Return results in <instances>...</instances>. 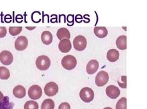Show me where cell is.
I'll return each instance as SVG.
<instances>
[{"label":"cell","instance_id":"cb8c5ba5","mask_svg":"<svg viewBox=\"0 0 147 109\" xmlns=\"http://www.w3.org/2000/svg\"><path fill=\"white\" fill-rule=\"evenodd\" d=\"M22 30V27H10L9 28V34L12 36H16L20 34Z\"/></svg>","mask_w":147,"mask_h":109},{"label":"cell","instance_id":"3957f363","mask_svg":"<svg viewBox=\"0 0 147 109\" xmlns=\"http://www.w3.org/2000/svg\"><path fill=\"white\" fill-rule=\"evenodd\" d=\"M80 97L86 103L92 102L94 98V92L93 89L88 87L82 88L80 92Z\"/></svg>","mask_w":147,"mask_h":109},{"label":"cell","instance_id":"44dd1931","mask_svg":"<svg viewBox=\"0 0 147 109\" xmlns=\"http://www.w3.org/2000/svg\"><path fill=\"white\" fill-rule=\"evenodd\" d=\"M10 76L9 69L3 66H0V79H8Z\"/></svg>","mask_w":147,"mask_h":109},{"label":"cell","instance_id":"5bb4252c","mask_svg":"<svg viewBox=\"0 0 147 109\" xmlns=\"http://www.w3.org/2000/svg\"><path fill=\"white\" fill-rule=\"evenodd\" d=\"M57 37L58 39L62 40L63 39H69L70 33L69 30L66 28H60L57 32Z\"/></svg>","mask_w":147,"mask_h":109},{"label":"cell","instance_id":"603a6c76","mask_svg":"<svg viewBox=\"0 0 147 109\" xmlns=\"http://www.w3.org/2000/svg\"><path fill=\"white\" fill-rule=\"evenodd\" d=\"M24 109H39V105L35 101H28L24 105Z\"/></svg>","mask_w":147,"mask_h":109},{"label":"cell","instance_id":"ffe728a7","mask_svg":"<svg viewBox=\"0 0 147 109\" xmlns=\"http://www.w3.org/2000/svg\"><path fill=\"white\" fill-rule=\"evenodd\" d=\"M55 105L52 99H46L41 105V109H54Z\"/></svg>","mask_w":147,"mask_h":109},{"label":"cell","instance_id":"4316f807","mask_svg":"<svg viewBox=\"0 0 147 109\" xmlns=\"http://www.w3.org/2000/svg\"><path fill=\"white\" fill-rule=\"evenodd\" d=\"M58 109H71V107H70L69 104L67 102H63L59 105Z\"/></svg>","mask_w":147,"mask_h":109},{"label":"cell","instance_id":"484cf974","mask_svg":"<svg viewBox=\"0 0 147 109\" xmlns=\"http://www.w3.org/2000/svg\"><path fill=\"white\" fill-rule=\"evenodd\" d=\"M7 30L5 27H0V38H3L6 36Z\"/></svg>","mask_w":147,"mask_h":109},{"label":"cell","instance_id":"8fae6325","mask_svg":"<svg viewBox=\"0 0 147 109\" xmlns=\"http://www.w3.org/2000/svg\"><path fill=\"white\" fill-rule=\"evenodd\" d=\"M59 49L63 53L68 52L71 49V43L69 39H63L60 41L58 45Z\"/></svg>","mask_w":147,"mask_h":109},{"label":"cell","instance_id":"f1b7e54d","mask_svg":"<svg viewBox=\"0 0 147 109\" xmlns=\"http://www.w3.org/2000/svg\"><path fill=\"white\" fill-rule=\"evenodd\" d=\"M26 28H27V29H28V30H33L36 27H26Z\"/></svg>","mask_w":147,"mask_h":109},{"label":"cell","instance_id":"2e32d148","mask_svg":"<svg viewBox=\"0 0 147 109\" xmlns=\"http://www.w3.org/2000/svg\"><path fill=\"white\" fill-rule=\"evenodd\" d=\"M94 34L98 38H103L108 34V31L105 27H95L94 28Z\"/></svg>","mask_w":147,"mask_h":109},{"label":"cell","instance_id":"52a82bcc","mask_svg":"<svg viewBox=\"0 0 147 109\" xmlns=\"http://www.w3.org/2000/svg\"><path fill=\"white\" fill-rule=\"evenodd\" d=\"M58 86L54 82H49L44 87V92L48 97H53L58 92Z\"/></svg>","mask_w":147,"mask_h":109},{"label":"cell","instance_id":"277c9868","mask_svg":"<svg viewBox=\"0 0 147 109\" xmlns=\"http://www.w3.org/2000/svg\"><path fill=\"white\" fill-rule=\"evenodd\" d=\"M73 43L75 49L78 51L84 50L87 45V39L83 36H76L73 40Z\"/></svg>","mask_w":147,"mask_h":109},{"label":"cell","instance_id":"ba28073f","mask_svg":"<svg viewBox=\"0 0 147 109\" xmlns=\"http://www.w3.org/2000/svg\"><path fill=\"white\" fill-rule=\"evenodd\" d=\"M13 61V56L8 50H3L0 53V61L3 65H10Z\"/></svg>","mask_w":147,"mask_h":109},{"label":"cell","instance_id":"ac0fdd59","mask_svg":"<svg viewBox=\"0 0 147 109\" xmlns=\"http://www.w3.org/2000/svg\"><path fill=\"white\" fill-rule=\"evenodd\" d=\"M53 35L49 31H44L41 35V40L46 45H49L53 42Z\"/></svg>","mask_w":147,"mask_h":109},{"label":"cell","instance_id":"e0dca14e","mask_svg":"<svg viewBox=\"0 0 147 109\" xmlns=\"http://www.w3.org/2000/svg\"><path fill=\"white\" fill-rule=\"evenodd\" d=\"M116 46L120 50H126L127 48V37L121 36L116 39Z\"/></svg>","mask_w":147,"mask_h":109},{"label":"cell","instance_id":"9a60e30c","mask_svg":"<svg viewBox=\"0 0 147 109\" xmlns=\"http://www.w3.org/2000/svg\"><path fill=\"white\" fill-rule=\"evenodd\" d=\"M119 52L116 49H110L107 53V59L110 62H116L119 59Z\"/></svg>","mask_w":147,"mask_h":109},{"label":"cell","instance_id":"6da1fadb","mask_svg":"<svg viewBox=\"0 0 147 109\" xmlns=\"http://www.w3.org/2000/svg\"><path fill=\"white\" fill-rule=\"evenodd\" d=\"M76 64H77V61L74 56L71 55L66 56L61 60V65L63 67L67 70L74 69L76 66Z\"/></svg>","mask_w":147,"mask_h":109},{"label":"cell","instance_id":"7402d4cb","mask_svg":"<svg viewBox=\"0 0 147 109\" xmlns=\"http://www.w3.org/2000/svg\"><path fill=\"white\" fill-rule=\"evenodd\" d=\"M116 109H127V99L125 97L121 98L117 102L116 105Z\"/></svg>","mask_w":147,"mask_h":109},{"label":"cell","instance_id":"7c38bea8","mask_svg":"<svg viewBox=\"0 0 147 109\" xmlns=\"http://www.w3.org/2000/svg\"><path fill=\"white\" fill-rule=\"evenodd\" d=\"M99 67V64L97 60H91L87 65V72L88 75H94L96 72Z\"/></svg>","mask_w":147,"mask_h":109},{"label":"cell","instance_id":"4fadbf2b","mask_svg":"<svg viewBox=\"0 0 147 109\" xmlns=\"http://www.w3.org/2000/svg\"><path fill=\"white\" fill-rule=\"evenodd\" d=\"M13 94L17 98H22L26 95V90L23 86L18 85L14 88L13 90Z\"/></svg>","mask_w":147,"mask_h":109},{"label":"cell","instance_id":"5b68a950","mask_svg":"<svg viewBox=\"0 0 147 109\" xmlns=\"http://www.w3.org/2000/svg\"><path fill=\"white\" fill-rule=\"evenodd\" d=\"M28 95L31 99L32 100H38L39 99L42 95V90L39 85H32L28 89Z\"/></svg>","mask_w":147,"mask_h":109},{"label":"cell","instance_id":"30bf717a","mask_svg":"<svg viewBox=\"0 0 147 109\" xmlns=\"http://www.w3.org/2000/svg\"><path fill=\"white\" fill-rule=\"evenodd\" d=\"M105 93L110 98L116 99L120 95L121 91L117 86L114 85H110L106 88Z\"/></svg>","mask_w":147,"mask_h":109},{"label":"cell","instance_id":"f546056e","mask_svg":"<svg viewBox=\"0 0 147 109\" xmlns=\"http://www.w3.org/2000/svg\"><path fill=\"white\" fill-rule=\"evenodd\" d=\"M104 109H113V108H112L111 107H105Z\"/></svg>","mask_w":147,"mask_h":109},{"label":"cell","instance_id":"7a4b0ae2","mask_svg":"<svg viewBox=\"0 0 147 109\" xmlns=\"http://www.w3.org/2000/svg\"><path fill=\"white\" fill-rule=\"evenodd\" d=\"M37 68L41 71H45L49 68L51 60L46 56H40L37 58L36 61Z\"/></svg>","mask_w":147,"mask_h":109},{"label":"cell","instance_id":"9c48e42d","mask_svg":"<svg viewBox=\"0 0 147 109\" xmlns=\"http://www.w3.org/2000/svg\"><path fill=\"white\" fill-rule=\"evenodd\" d=\"M28 46V40L25 36L18 37L15 42V47L17 50H25Z\"/></svg>","mask_w":147,"mask_h":109},{"label":"cell","instance_id":"8992f818","mask_svg":"<svg viewBox=\"0 0 147 109\" xmlns=\"http://www.w3.org/2000/svg\"><path fill=\"white\" fill-rule=\"evenodd\" d=\"M109 79V76L108 73L106 71H101L95 77V84L98 86H103L108 83Z\"/></svg>","mask_w":147,"mask_h":109},{"label":"cell","instance_id":"d6986e66","mask_svg":"<svg viewBox=\"0 0 147 109\" xmlns=\"http://www.w3.org/2000/svg\"><path fill=\"white\" fill-rule=\"evenodd\" d=\"M14 104L9 102L8 97H5L3 100L0 102V109H13Z\"/></svg>","mask_w":147,"mask_h":109},{"label":"cell","instance_id":"83f0119b","mask_svg":"<svg viewBox=\"0 0 147 109\" xmlns=\"http://www.w3.org/2000/svg\"><path fill=\"white\" fill-rule=\"evenodd\" d=\"M4 95H3V94H2V93L0 92V102L2 101L3 100V98H4Z\"/></svg>","mask_w":147,"mask_h":109},{"label":"cell","instance_id":"d4e9b609","mask_svg":"<svg viewBox=\"0 0 147 109\" xmlns=\"http://www.w3.org/2000/svg\"><path fill=\"white\" fill-rule=\"evenodd\" d=\"M121 81L117 80V83L120 87L122 88H126L127 87V77L126 76H122L121 77Z\"/></svg>","mask_w":147,"mask_h":109}]
</instances>
